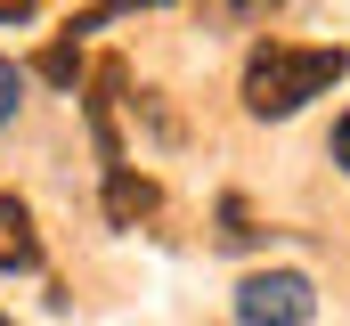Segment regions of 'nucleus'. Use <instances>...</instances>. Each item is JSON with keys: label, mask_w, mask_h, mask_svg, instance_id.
I'll return each instance as SVG.
<instances>
[{"label": "nucleus", "mask_w": 350, "mask_h": 326, "mask_svg": "<svg viewBox=\"0 0 350 326\" xmlns=\"http://www.w3.org/2000/svg\"><path fill=\"white\" fill-rule=\"evenodd\" d=\"M350 66V49H301V41H261L245 58V114L285 123L293 106H310L318 90H334Z\"/></svg>", "instance_id": "obj_1"}, {"label": "nucleus", "mask_w": 350, "mask_h": 326, "mask_svg": "<svg viewBox=\"0 0 350 326\" xmlns=\"http://www.w3.org/2000/svg\"><path fill=\"white\" fill-rule=\"evenodd\" d=\"M237 318L245 326H310L318 318L310 269H253V277L237 286Z\"/></svg>", "instance_id": "obj_2"}, {"label": "nucleus", "mask_w": 350, "mask_h": 326, "mask_svg": "<svg viewBox=\"0 0 350 326\" xmlns=\"http://www.w3.org/2000/svg\"><path fill=\"white\" fill-rule=\"evenodd\" d=\"M114 98H122V58H106V66L90 74V139H98L106 171H122V139H114Z\"/></svg>", "instance_id": "obj_3"}, {"label": "nucleus", "mask_w": 350, "mask_h": 326, "mask_svg": "<svg viewBox=\"0 0 350 326\" xmlns=\"http://www.w3.org/2000/svg\"><path fill=\"white\" fill-rule=\"evenodd\" d=\"M106 221L114 229H139V221H155V204H163V188L147 179V171H106Z\"/></svg>", "instance_id": "obj_4"}, {"label": "nucleus", "mask_w": 350, "mask_h": 326, "mask_svg": "<svg viewBox=\"0 0 350 326\" xmlns=\"http://www.w3.org/2000/svg\"><path fill=\"white\" fill-rule=\"evenodd\" d=\"M0 269L8 277L41 269V237H33V204L25 196H0Z\"/></svg>", "instance_id": "obj_5"}, {"label": "nucleus", "mask_w": 350, "mask_h": 326, "mask_svg": "<svg viewBox=\"0 0 350 326\" xmlns=\"http://www.w3.org/2000/svg\"><path fill=\"white\" fill-rule=\"evenodd\" d=\"M41 82L74 90V82H82V41H49V49H41Z\"/></svg>", "instance_id": "obj_6"}, {"label": "nucleus", "mask_w": 350, "mask_h": 326, "mask_svg": "<svg viewBox=\"0 0 350 326\" xmlns=\"http://www.w3.org/2000/svg\"><path fill=\"white\" fill-rule=\"evenodd\" d=\"M131 8H163V0H90V8H82V16H74V25H66V33L82 41V33H98L106 16H131Z\"/></svg>", "instance_id": "obj_7"}, {"label": "nucleus", "mask_w": 350, "mask_h": 326, "mask_svg": "<svg viewBox=\"0 0 350 326\" xmlns=\"http://www.w3.org/2000/svg\"><path fill=\"white\" fill-rule=\"evenodd\" d=\"M253 212H245V196H220V244H253Z\"/></svg>", "instance_id": "obj_8"}, {"label": "nucleus", "mask_w": 350, "mask_h": 326, "mask_svg": "<svg viewBox=\"0 0 350 326\" xmlns=\"http://www.w3.org/2000/svg\"><path fill=\"white\" fill-rule=\"evenodd\" d=\"M16 98H25V66H8V58H0V131L16 123Z\"/></svg>", "instance_id": "obj_9"}, {"label": "nucleus", "mask_w": 350, "mask_h": 326, "mask_svg": "<svg viewBox=\"0 0 350 326\" xmlns=\"http://www.w3.org/2000/svg\"><path fill=\"white\" fill-rule=\"evenodd\" d=\"M277 0H212V16H228V25H245V16H269Z\"/></svg>", "instance_id": "obj_10"}, {"label": "nucleus", "mask_w": 350, "mask_h": 326, "mask_svg": "<svg viewBox=\"0 0 350 326\" xmlns=\"http://www.w3.org/2000/svg\"><path fill=\"white\" fill-rule=\"evenodd\" d=\"M33 8H41V0H0V25H25Z\"/></svg>", "instance_id": "obj_11"}, {"label": "nucleus", "mask_w": 350, "mask_h": 326, "mask_svg": "<svg viewBox=\"0 0 350 326\" xmlns=\"http://www.w3.org/2000/svg\"><path fill=\"white\" fill-rule=\"evenodd\" d=\"M334 155H342V171H350V114H342V131H334Z\"/></svg>", "instance_id": "obj_12"}, {"label": "nucleus", "mask_w": 350, "mask_h": 326, "mask_svg": "<svg viewBox=\"0 0 350 326\" xmlns=\"http://www.w3.org/2000/svg\"><path fill=\"white\" fill-rule=\"evenodd\" d=\"M0 326H8V310H0Z\"/></svg>", "instance_id": "obj_13"}]
</instances>
